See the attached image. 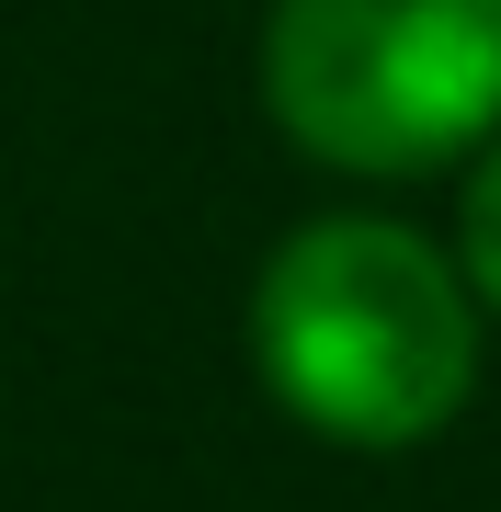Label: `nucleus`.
Listing matches in <instances>:
<instances>
[{"mask_svg":"<svg viewBox=\"0 0 501 512\" xmlns=\"http://www.w3.org/2000/svg\"><path fill=\"white\" fill-rule=\"evenodd\" d=\"M262 92L331 171H433L501 126V0H274Z\"/></svg>","mask_w":501,"mask_h":512,"instance_id":"nucleus-2","label":"nucleus"},{"mask_svg":"<svg viewBox=\"0 0 501 512\" xmlns=\"http://www.w3.org/2000/svg\"><path fill=\"white\" fill-rule=\"evenodd\" d=\"M456 239H467V274H479V296L501 308V148L479 160V183H467V217H456Z\"/></svg>","mask_w":501,"mask_h":512,"instance_id":"nucleus-3","label":"nucleus"},{"mask_svg":"<svg viewBox=\"0 0 501 512\" xmlns=\"http://www.w3.org/2000/svg\"><path fill=\"white\" fill-rule=\"evenodd\" d=\"M251 353L308 433L388 456V444H422L456 421L467 376H479V319H467L456 262L422 228L319 217L262 262Z\"/></svg>","mask_w":501,"mask_h":512,"instance_id":"nucleus-1","label":"nucleus"}]
</instances>
